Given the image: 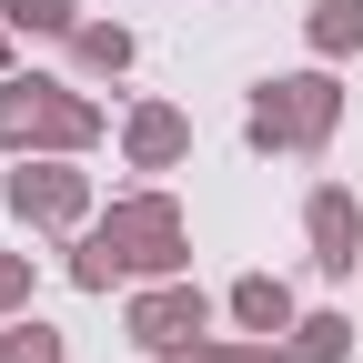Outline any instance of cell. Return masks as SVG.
I'll use <instances>...</instances> for the list:
<instances>
[{
	"mask_svg": "<svg viewBox=\"0 0 363 363\" xmlns=\"http://www.w3.org/2000/svg\"><path fill=\"white\" fill-rule=\"evenodd\" d=\"M353 353V323L343 313H313V323H293V363H343Z\"/></svg>",
	"mask_w": 363,
	"mask_h": 363,
	"instance_id": "obj_10",
	"label": "cell"
},
{
	"mask_svg": "<svg viewBox=\"0 0 363 363\" xmlns=\"http://www.w3.org/2000/svg\"><path fill=\"white\" fill-rule=\"evenodd\" d=\"M71 51H81L91 71H121V61H131V30H121V21H81V30H71Z\"/></svg>",
	"mask_w": 363,
	"mask_h": 363,
	"instance_id": "obj_12",
	"label": "cell"
},
{
	"mask_svg": "<svg viewBox=\"0 0 363 363\" xmlns=\"http://www.w3.org/2000/svg\"><path fill=\"white\" fill-rule=\"evenodd\" d=\"M81 202H91V182H81L71 162H21V172H11V212L40 222V233H71Z\"/></svg>",
	"mask_w": 363,
	"mask_h": 363,
	"instance_id": "obj_4",
	"label": "cell"
},
{
	"mask_svg": "<svg viewBox=\"0 0 363 363\" xmlns=\"http://www.w3.org/2000/svg\"><path fill=\"white\" fill-rule=\"evenodd\" d=\"M333 121H343L333 71H293V81H262V101H252L242 131H252V152H323Z\"/></svg>",
	"mask_w": 363,
	"mask_h": 363,
	"instance_id": "obj_2",
	"label": "cell"
},
{
	"mask_svg": "<svg viewBox=\"0 0 363 363\" xmlns=\"http://www.w3.org/2000/svg\"><path fill=\"white\" fill-rule=\"evenodd\" d=\"M303 233H313V262H323V272H353V252H363L353 192H313V202H303Z\"/></svg>",
	"mask_w": 363,
	"mask_h": 363,
	"instance_id": "obj_6",
	"label": "cell"
},
{
	"mask_svg": "<svg viewBox=\"0 0 363 363\" xmlns=\"http://www.w3.org/2000/svg\"><path fill=\"white\" fill-rule=\"evenodd\" d=\"M0 363H71V353H61L51 323H11V333H0Z\"/></svg>",
	"mask_w": 363,
	"mask_h": 363,
	"instance_id": "obj_13",
	"label": "cell"
},
{
	"mask_svg": "<svg viewBox=\"0 0 363 363\" xmlns=\"http://www.w3.org/2000/svg\"><path fill=\"white\" fill-rule=\"evenodd\" d=\"M21 303H30V262H21V252H0V313H21Z\"/></svg>",
	"mask_w": 363,
	"mask_h": 363,
	"instance_id": "obj_15",
	"label": "cell"
},
{
	"mask_svg": "<svg viewBox=\"0 0 363 363\" xmlns=\"http://www.w3.org/2000/svg\"><path fill=\"white\" fill-rule=\"evenodd\" d=\"M313 51H323V61L363 51V0H313Z\"/></svg>",
	"mask_w": 363,
	"mask_h": 363,
	"instance_id": "obj_9",
	"label": "cell"
},
{
	"mask_svg": "<svg viewBox=\"0 0 363 363\" xmlns=\"http://www.w3.org/2000/svg\"><path fill=\"white\" fill-rule=\"evenodd\" d=\"M202 323H212V303H202L192 283H162V293H142V303H131V343H152V353L192 343Z\"/></svg>",
	"mask_w": 363,
	"mask_h": 363,
	"instance_id": "obj_5",
	"label": "cell"
},
{
	"mask_svg": "<svg viewBox=\"0 0 363 363\" xmlns=\"http://www.w3.org/2000/svg\"><path fill=\"white\" fill-rule=\"evenodd\" d=\"M81 283L91 293H111L121 272H182V212L162 202V192H131V202H111V222L81 242Z\"/></svg>",
	"mask_w": 363,
	"mask_h": 363,
	"instance_id": "obj_1",
	"label": "cell"
},
{
	"mask_svg": "<svg viewBox=\"0 0 363 363\" xmlns=\"http://www.w3.org/2000/svg\"><path fill=\"white\" fill-rule=\"evenodd\" d=\"M0 81H11V40H0Z\"/></svg>",
	"mask_w": 363,
	"mask_h": 363,
	"instance_id": "obj_16",
	"label": "cell"
},
{
	"mask_svg": "<svg viewBox=\"0 0 363 363\" xmlns=\"http://www.w3.org/2000/svg\"><path fill=\"white\" fill-rule=\"evenodd\" d=\"M182 152H192V121H182L172 101H142V111H131V162H142V172H162Z\"/></svg>",
	"mask_w": 363,
	"mask_h": 363,
	"instance_id": "obj_7",
	"label": "cell"
},
{
	"mask_svg": "<svg viewBox=\"0 0 363 363\" xmlns=\"http://www.w3.org/2000/svg\"><path fill=\"white\" fill-rule=\"evenodd\" d=\"M162 363H293V353H283V343H202V333H192V343H172Z\"/></svg>",
	"mask_w": 363,
	"mask_h": 363,
	"instance_id": "obj_11",
	"label": "cell"
},
{
	"mask_svg": "<svg viewBox=\"0 0 363 363\" xmlns=\"http://www.w3.org/2000/svg\"><path fill=\"white\" fill-rule=\"evenodd\" d=\"M0 142L11 152H91L101 142V111L71 101L61 81H0Z\"/></svg>",
	"mask_w": 363,
	"mask_h": 363,
	"instance_id": "obj_3",
	"label": "cell"
},
{
	"mask_svg": "<svg viewBox=\"0 0 363 363\" xmlns=\"http://www.w3.org/2000/svg\"><path fill=\"white\" fill-rule=\"evenodd\" d=\"M0 21H21V30H81L71 0H0Z\"/></svg>",
	"mask_w": 363,
	"mask_h": 363,
	"instance_id": "obj_14",
	"label": "cell"
},
{
	"mask_svg": "<svg viewBox=\"0 0 363 363\" xmlns=\"http://www.w3.org/2000/svg\"><path fill=\"white\" fill-rule=\"evenodd\" d=\"M233 323L242 333H293V293L272 283V272H242L233 283Z\"/></svg>",
	"mask_w": 363,
	"mask_h": 363,
	"instance_id": "obj_8",
	"label": "cell"
}]
</instances>
